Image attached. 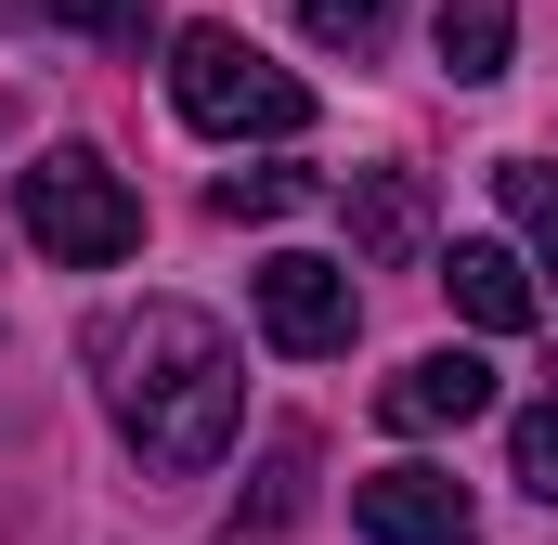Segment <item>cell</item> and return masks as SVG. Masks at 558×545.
Instances as JSON below:
<instances>
[{
  "mask_svg": "<svg viewBox=\"0 0 558 545\" xmlns=\"http://www.w3.org/2000/svg\"><path fill=\"white\" fill-rule=\"evenodd\" d=\"M390 13H403V0H299V26H312L325 52H377V39H390Z\"/></svg>",
  "mask_w": 558,
  "mask_h": 545,
  "instance_id": "cell-14",
  "label": "cell"
},
{
  "mask_svg": "<svg viewBox=\"0 0 558 545\" xmlns=\"http://www.w3.org/2000/svg\"><path fill=\"white\" fill-rule=\"evenodd\" d=\"M26 234H39V261H65V272H118L143 247V195L92 156V143H52V156L26 169Z\"/></svg>",
  "mask_w": 558,
  "mask_h": 545,
  "instance_id": "cell-3",
  "label": "cell"
},
{
  "mask_svg": "<svg viewBox=\"0 0 558 545\" xmlns=\"http://www.w3.org/2000/svg\"><path fill=\"white\" fill-rule=\"evenodd\" d=\"M92 364H105V415H118V441H131L143 468L195 481V468L234 455L247 364H234L221 312H195V299H131V312L92 325Z\"/></svg>",
  "mask_w": 558,
  "mask_h": 545,
  "instance_id": "cell-1",
  "label": "cell"
},
{
  "mask_svg": "<svg viewBox=\"0 0 558 545\" xmlns=\"http://www.w3.org/2000/svg\"><path fill=\"white\" fill-rule=\"evenodd\" d=\"M428 52H441V78H454V92H481V78H507V52H520V0H441V26H428Z\"/></svg>",
  "mask_w": 558,
  "mask_h": 545,
  "instance_id": "cell-10",
  "label": "cell"
},
{
  "mask_svg": "<svg viewBox=\"0 0 558 545\" xmlns=\"http://www.w3.org/2000/svg\"><path fill=\"white\" fill-rule=\"evenodd\" d=\"M507 455H520V481L558 507V364H546V390L520 403V428H507Z\"/></svg>",
  "mask_w": 558,
  "mask_h": 545,
  "instance_id": "cell-13",
  "label": "cell"
},
{
  "mask_svg": "<svg viewBox=\"0 0 558 545\" xmlns=\"http://www.w3.org/2000/svg\"><path fill=\"white\" fill-rule=\"evenodd\" d=\"M441 286H454V312H468L481 338H520V325H533V261L494 247V234H468V247L441 261Z\"/></svg>",
  "mask_w": 558,
  "mask_h": 545,
  "instance_id": "cell-8",
  "label": "cell"
},
{
  "mask_svg": "<svg viewBox=\"0 0 558 545\" xmlns=\"http://www.w3.org/2000/svg\"><path fill=\"white\" fill-rule=\"evenodd\" d=\"M494 195H507V221H520V247L558 272V169L546 156H520V169H494Z\"/></svg>",
  "mask_w": 558,
  "mask_h": 545,
  "instance_id": "cell-11",
  "label": "cell"
},
{
  "mask_svg": "<svg viewBox=\"0 0 558 545\" xmlns=\"http://www.w3.org/2000/svg\"><path fill=\"white\" fill-rule=\"evenodd\" d=\"M52 26H78V39H143L156 26V0H39Z\"/></svg>",
  "mask_w": 558,
  "mask_h": 545,
  "instance_id": "cell-15",
  "label": "cell"
},
{
  "mask_svg": "<svg viewBox=\"0 0 558 545\" xmlns=\"http://www.w3.org/2000/svg\"><path fill=\"white\" fill-rule=\"evenodd\" d=\"M169 105L208 143H299L312 131V92L286 78L260 39H234V26H182L169 39Z\"/></svg>",
  "mask_w": 558,
  "mask_h": 545,
  "instance_id": "cell-2",
  "label": "cell"
},
{
  "mask_svg": "<svg viewBox=\"0 0 558 545\" xmlns=\"http://www.w3.org/2000/svg\"><path fill=\"white\" fill-rule=\"evenodd\" d=\"M208 208L221 221H286V208H312V169H221Z\"/></svg>",
  "mask_w": 558,
  "mask_h": 545,
  "instance_id": "cell-12",
  "label": "cell"
},
{
  "mask_svg": "<svg viewBox=\"0 0 558 545\" xmlns=\"http://www.w3.org/2000/svg\"><path fill=\"white\" fill-rule=\"evenodd\" d=\"M428 247V182L416 169H351V261H416Z\"/></svg>",
  "mask_w": 558,
  "mask_h": 545,
  "instance_id": "cell-7",
  "label": "cell"
},
{
  "mask_svg": "<svg viewBox=\"0 0 558 545\" xmlns=\"http://www.w3.org/2000/svg\"><path fill=\"white\" fill-rule=\"evenodd\" d=\"M377 415H390L403 441L468 428V415H494V364H481V351H416L403 377H377Z\"/></svg>",
  "mask_w": 558,
  "mask_h": 545,
  "instance_id": "cell-6",
  "label": "cell"
},
{
  "mask_svg": "<svg viewBox=\"0 0 558 545\" xmlns=\"http://www.w3.org/2000/svg\"><path fill=\"white\" fill-rule=\"evenodd\" d=\"M351 325H364L351 261H312V247H274V261H260V338H274L286 364H338Z\"/></svg>",
  "mask_w": 558,
  "mask_h": 545,
  "instance_id": "cell-4",
  "label": "cell"
},
{
  "mask_svg": "<svg viewBox=\"0 0 558 545\" xmlns=\"http://www.w3.org/2000/svg\"><path fill=\"white\" fill-rule=\"evenodd\" d=\"M351 533L364 545H468L481 494L454 468H377V481H351Z\"/></svg>",
  "mask_w": 558,
  "mask_h": 545,
  "instance_id": "cell-5",
  "label": "cell"
},
{
  "mask_svg": "<svg viewBox=\"0 0 558 545\" xmlns=\"http://www.w3.org/2000/svg\"><path fill=\"white\" fill-rule=\"evenodd\" d=\"M299 507H312V428H274V441H260V494H234V520L208 545H286Z\"/></svg>",
  "mask_w": 558,
  "mask_h": 545,
  "instance_id": "cell-9",
  "label": "cell"
}]
</instances>
